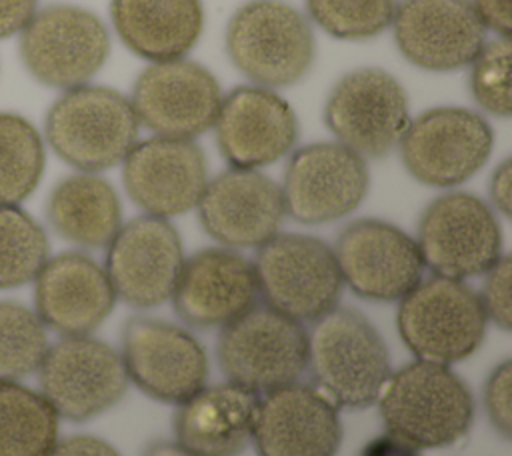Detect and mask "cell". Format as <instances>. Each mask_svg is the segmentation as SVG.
<instances>
[{"label": "cell", "mask_w": 512, "mask_h": 456, "mask_svg": "<svg viewBox=\"0 0 512 456\" xmlns=\"http://www.w3.org/2000/svg\"><path fill=\"white\" fill-rule=\"evenodd\" d=\"M142 456H196L190 450H186L184 446H180L178 442H154L150 444Z\"/></svg>", "instance_id": "41"}, {"label": "cell", "mask_w": 512, "mask_h": 456, "mask_svg": "<svg viewBox=\"0 0 512 456\" xmlns=\"http://www.w3.org/2000/svg\"><path fill=\"white\" fill-rule=\"evenodd\" d=\"M122 182L146 214L172 218L196 208L208 184V164L194 140L152 136L138 140L122 160Z\"/></svg>", "instance_id": "19"}, {"label": "cell", "mask_w": 512, "mask_h": 456, "mask_svg": "<svg viewBox=\"0 0 512 456\" xmlns=\"http://www.w3.org/2000/svg\"><path fill=\"white\" fill-rule=\"evenodd\" d=\"M488 318L478 292L464 280L422 278L400 298L396 326L406 348L418 358L450 366L478 350Z\"/></svg>", "instance_id": "5"}, {"label": "cell", "mask_w": 512, "mask_h": 456, "mask_svg": "<svg viewBox=\"0 0 512 456\" xmlns=\"http://www.w3.org/2000/svg\"><path fill=\"white\" fill-rule=\"evenodd\" d=\"M140 122L118 90L82 84L64 90L48 108L44 138L52 152L80 172L122 164L138 142Z\"/></svg>", "instance_id": "3"}, {"label": "cell", "mask_w": 512, "mask_h": 456, "mask_svg": "<svg viewBox=\"0 0 512 456\" xmlns=\"http://www.w3.org/2000/svg\"><path fill=\"white\" fill-rule=\"evenodd\" d=\"M314 388L336 408L374 404L392 368L388 348L372 322L354 308H332L308 334V366Z\"/></svg>", "instance_id": "2"}, {"label": "cell", "mask_w": 512, "mask_h": 456, "mask_svg": "<svg viewBox=\"0 0 512 456\" xmlns=\"http://www.w3.org/2000/svg\"><path fill=\"white\" fill-rule=\"evenodd\" d=\"M252 442L258 456H336L338 408L314 386L288 384L258 400Z\"/></svg>", "instance_id": "23"}, {"label": "cell", "mask_w": 512, "mask_h": 456, "mask_svg": "<svg viewBox=\"0 0 512 456\" xmlns=\"http://www.w3.org/2000/svg\"><path fill=\"white\" fill-rule=\"evenodd\" d=\"M510 256H502L484 276L482 292L478 294L484 314L498 328L508 332L512 328V304H510Z\"/></svg>", "instance_id": "34"}, {"label": "cell", "mask_w": 512, "mask_h": 456, "mask_svg": "<svg viewBox=\"0 0 512 456\" xmlns=\"http://www.w3.org/2000/svg\"><path fill=\"white\" fill-rule=\"evenodd\" d=\"M258 400L234 382L200 388L178 404L176 442L196 456H238L252 440Z\"/></svg>", "instance_id": "25"}, {"label": "cell", "mask_w": 512, "mask_h": 456, "mask_svg": "<svg viewBox=\"0 0 512 456\" xmlns=\"http://www.w3.org/2000/svg\"><path fill=\"white\" fill-rule=\"evenodd\" d=\"M252 262L234 248H204L184 260L170 296L182 322L192 328H222L258 304Z\"/></svg>", "instance_id": "22"}, {"label": "cell", "mask_w": 512, "mask_h": 456, "mask_svg": "<svg viewBox=\"0 0 512 456\" xmlns=\"http://www.w3.org/2000/svg\"><path fill=\"white\" fill-rule=\"evenodd\" d=\"M484 408L492 426L510 438L512 432V364H498L484 384Z\"/></svg>", "instance_id": "35"}, {"label": "cell", "mask_w": 512, "mask_h": 456, "mask_svg": "<svg viewBox=\"0 0 512 456\" xmlns=\"http://www.w3.org/2000/svg\"><path fill=\"white\" fill-rule=\"evenodd\" d=\"M358 456H420V454H418V448L386 432L368 440L362 446Z\"/></svg>", "instance_id": "40"}, {"label": "cell", "mask_w": 512, "mask_h": 456, "mask_svg": "<svg viewBox=\"0 0 512 456\" xmlns=\"http://www.w3.org/2000/svg\"><path fill=\"white\" fill-rule=\"evenodd\" d=\"M46 216L60 238L80 248L108 246L122 226L114 186L94 172L62 178L48 196Z\"/></svg>", "instance_id": "27"}, {"label": "cell", "mask_w": 512, "mask_h": 456, "mask_svg": "<svg viewBox=\"0 0 512 456\" xmlns=\"http://www.w3.org/2000/svg\"><path fill=\"white\" fill-rule=\"evenodd\" d=\"M414 240L424 268L456 280L486 274L504 256L496 212L470 192L434 198L420 214Z\"/></svg>", "instance_id": "10"}, {"label": "cell", "mask_w": 512, "mask_h": 456, "mask_svg": "<svg viewBox=\"0 0 512 456\" xmlns=\"http://www.w3.org/2000/svg\"><path fill=\"white\" fill-rule=\"evenodd\" d=\"M48 254L44 228L20 206L0 204V290L32 282Z\"/></svg>", "instance_id": "30"}, {"label": "cell", "mask_w": 512, "mask_h": 456, "mask_svg": "<svg viewBox=\"0 0 512 456\" xmlns=\"http://www.w3.org/2000/svg\"><path fill=\"white\" fill-rule=\"evenodd\" d=\"M38 10V0H0V40L20 34Z\"/></svg>", "instance_id": "37"}, {"label": "cell", "mask_w": 512, "mask_h": 456, "mask_svg": "<svg viewBox=\"0 0 512 456\" xmlns=\"http://www.w3.org/2000/svg\"><path fill=\"white\" fill-rule=\"evenodd\" d=\"M216 356L228 382L260 396L298 382L308 366V332L302 322L254 304L220 328Z\"/></svg>", "instance_id": "6"}, {"label": "cell", "mask_w": 512, "mask_h": 456, "mask_svg": "<svg viewBox=\"0 0 512 456\" xmlns=\"http://www.w3.org/2000/svg\"><path fill=\"white\" fill-rule=\"evenodd\" d=\"M398 148L414 180L434 188H452L470 180L488 162L494 132L480 112L436 106L410 118Z\"/></svg>", "instance_id": "9"}, {"label": "cell", "mask_w": 512, "mask_h": 456, "mask_svg": "<svg viewBox=\"0 0 512 456\" xmlns=\"http://www.w3.org/2000/svg\"><path fill=\"white\" fill-rule=\"evenodd\" d=\"M376 402L386 432L418 450L456 444L474 420L466 382L450 366L428 360H414L390 374Z\"/></svg>", "instance_id": "1"}, {"label": "cell", "mask_w": 512, "mask_h": 456, "mask_svg": "<svg viewBox=\"0 0 512 456\" xmlns=\"http://www.w3.org/2000/svg\"><path fill=\"white\" fill-rule=\"evenodd\" d=\"M48 350L46 326L18 302L0 300V380H20L38 370Z\"/></svg>", "instance_id": "31"}, {"label": "cell", "mask_w": 512, "mask_h": 456, "mask_svg": "<svg viewBox=\"0 0 512 456\" xmlns=\"http://www.w3.org/2000/svg\"><path fill=\"white\" fill-rule=\"evenodd\" d=\"M40 394L58 416L84 422L122 400L128 374L120 352L86 336H64L48 350L38 366Z\"/></svg>", "instance_id": "12"}, {"label": "cell", "mask_w": 512, "mask_h": 456, "mask_svg": "<svg viewBox=\"0 0 512 456\" xmlns=\"http://www.w3.org/2000/svg\"><path fill=\"white\" fill-rule=\"evenodd\" d=\"M490 200L492 206L506 218L512 212V162L504 158L490 178Z\"/></svg>", "instance_id": "39"}, {"label": "cell", "mask_w": 512, "mask_h": 456, "mask_svg": "<svg viewBox=\"0 0 512 456\" xmlns=\"http://www.w3.org/2000/svg\"><path fill=\"white\" fill-rule=\"evenodd\" d=\"M410 118L404 86L394 74L376 66L346 72L324 104V122L336 142L364 160L380 158L398 146Z\"/></svg>", "instance_id": "11"}, {"label": "cell", "mask_w": 512, "mask_h": 456, "mask_svg": "<svg viewBox=\"0 0 512 456\" xmlns=\"http://www.w3.org/2000/svg\"><path fill=\"white\" fill-rule=\"evenodd\" d=\"M398 0H306L310 20L338 40H368L394 18Z\"/></svg>", "instance_id": "32"}, {"label": "cell", "mask_w": 512, "mask_h": 456, "mask_svg": "<svg viewBox=\"0 0 512 456\" xmlns=\"http://www.w3.org/2000/svg\"><path fill=\"white\" fill-rule=\"evenodd\" d=\"M224 48L252 84L284 88L300 82L316 58L308 18L284 0H248L230 16Z\"/></svg>", "instance_id": "4"}, {"label": "cell", "mask_w": 512, "mask_h": 456, "mask_svg": "<svg viewBox=\"0 0 512 456\" xmlns=\"http://www.w3.org/2000/svg\"><path fill=\"white\" fill-rule=\"evenodd\" d=\"M390 26L398 52L428 72L470 66L488 40L470 0H400Z\"/></svg>", "instance_id": "18"}, {"label": "cell", "mask_w": 512, "mask_h": 456, "mask_svg": "<svg viewBox=\"0 0 512 456\" xmlns=\"http://www.w3.org/2000/svg\"><path fill=\"white\" fill-rule=\"evenodd\" d=\"M252 266L264 304L298 322L318 320L340 300L334 250L316 236L278 232L258 246Z\"/></svg>", "instance_id": "7"}, {"label": "cell", "mask_w": 512, "mask_h": 456, "mask_svg": "<svg viewBox=\"0 0 512 456\" xmlns=\"http://www.w3.org/2000/svg\"><path fill=\"white\" fill-rule=\"evenodd\" d=\"M58 414L16 380H0V456H48L58 442Z\"/></svg>", "instance_id": "28"}, {"label": "cell", "mask_w": 512, "mask_h": 456, "mask_svg": "<svg viewBox=\"0 0 512 456\" xmlns=\"http://www.w3.org/2000/svg\"><path fill=\"white\" fill-rule=\"evenodd\" d=\"M184 260L180 234L168 218L142 214L110 240L104 270L116 298L132 308H154L170 300Z\"/></svg>", "instance_id": "17"}, {"label": "cell", "mask_w": 512, "mask_h": 456, "mask_svg": "<svg viewBox=\"0 0 512 456\" xmlns=\"http://www.w3.org/2000/svg\"><path fill=\"white\" fill-rule=\"evenodd\" d=\"M196 208L204 232L226 248H258L286 216L280 184L250 168H228L208 180Z\"/></svg>", "instance_id": "21"}, {"label": "cell", "mask_w": 512, "mask_h": 456, "mask_svg": "<svg viewBox=\"0 0 512 456\" xmlns=\"http://www.w3.org/2000/svg\"><path fill=\"white\" fill-rule=\"evenodd\" d=\"M104 266L82 252H62L44 262L34 278L36 316L62 336H86L116 304Z\"/></svg>", "instance_id": "24"}, {"label": "cell", "mask_w": 512, "mask_h": 456, "mask_svg": "<svg viewBox=\"0 0 512 456\" xmlns=\"http://www.w3.org/2000/svg\"><path fill=\"white\" fill-rule=\"evenodd\" d=\"M212 128L230 168L268 166L284 158L298 140V118L290 102L256 84L224 94Z\"/></svg>", "instance_id": "20"}, {"label": "cell", "mask_w": 512, "mask_h": 456, "mask_svg": "<svg viewBox=\"0 0 512 456\" xmlns=\"http://www.w3.org/2000/svg\"><path fill=\"white\" fill-rule=\"evenodd\" d=\"M222 96L216 76L184 56L150 62L132 86L130 104L154 136L194 140L214 126Z\"/></svg>", "instance_id": "13"}, {"label": "cell", "mask_w": 512, "mask_h": 456, "mask_svg": "<svg viewBox=\"0 0 512 456\" xmlns=\"http://www.w3.org/2000/svg\"><path fill=\"white\" fill-rule=\"evenodd\" d=\"M18 36L20 58L30 76L60 90L88 84L110 54L104 22L74 4L38 8Z\"/></svg>", "instance_id": "8"}, {"label": "cell", "mask_w": 512, "mask_h": 456, "mask_svg": "<svg viewBox=\"0 0 512 456\" xmlns=\"http://www.w3.org/2000/svg\"><path fill=\"white\" fill-rule=\"evenodd\" d=\"M512 48L508 36L486 40L470 62V92L480 110L490 116L508 118L512 112L510 88Z\"/></svg>", "instance_id": "33"}, {"label": "cell", "mask_w": 512, "mask_h": 456, "mask_svg": "<svg viewBox=\"0 0 512 456\" xmlns=\"http://www.w3.org/2000/svg\"><path fill=\"white\" fill-rule=\"evenodd\" d=\"M44 138L16 112H0V204H20L42 180Z\"/></svg>", "instance_id": "29"}, {"label": "cell", "mask_w": 512, "mask_h": 456, "mask_svg": "<svg viewBox=\"0 0 512 456\" xmlns=\"http://www.w3.org/2000/svg\"><path fill=\"white\" fill-rule=\"evenodd\" d=\"M332 250L342 282L364 300H400L422 280L424 262L416 240L386 220L350 222Z\"/></svg>", "instance_id": "15"}, {"label": "cell", "mask_w": 512, "mask_h": 456, "mask_svg": "<svg viewBox=\"0 0 512 456\" xmlns=\"http://www.w3.org/2000/svg\"><path fill=\"white\" fill-rule=\"evenodd\" d=\"M366 160L340 142H312L292 152L280 184L286 214L326 224L354 212L368 194Z\"/></svg>", "instance_id": "14"}, {"label": "cell", "mask_w": 512, "mask_h": 456, "mask_svg": "<svg viewBox=\"0 0 512 456\" xmlns=\"http://www.w3.org/2000/svg\"><path fill=\"white\" fill-rule=\"evenodd\" d=\"M48 456H120V452L102 438L74 434L58 440Z\"/></svg>", "instance_id": "36"}, {"label": "cell", "mask_w": 512, "mask_h": 456, "mask_svg": "<svg viewBox=\"0 0 512 456\" xmlns=\"http://www.w3.org/2000/svg\"><path fill=\"white\" fill-rule=\"evenodd\" d=\"M110 18L124 46L148 62L184 58L204 30L200 0H110Z\"/></svg>", "instance_id": "26"}, {"label": "cell", "mask_w": 512, "mask_h": 456, "mask_svg": "<svg viewBox=\"0 0 512 456\" xmlns=\"http://www.w3.org/2000/svg\"><path fill=\"white\" fill-rule=\"evenodd\" d=\"M478 18L486 30L496 32V36H508L512 30V4L510 0H470Z\"/></svg>", "instance_id": "38"}, {"label": "cell", "mask_w": 512, "mask_h": 456, "mask_svg": "<svg viewBox=\"0 0 512 456\" xmlns=\"http://www.w3.org/2000/svg\"><path fill=\"white\" fill-rule=\"evenodd\" d=\"M122 362L146 396L180 404L206 386L210 364L202 344L184 328L134 316L122 330Z\"/></svg>", "instance_id": "16"}]
</instances>
